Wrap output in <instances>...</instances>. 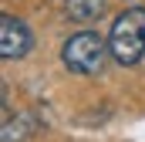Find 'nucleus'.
I'll return each instance as SVG.
<instances>
[{"mask_svg":"<svg viewBox=\"0 0 145 142\" xmlns=\"http://www.w3.org/2000/svg\"><path fill=\"white\" fill-rule=\"evenodd\" d=\"M108 51L115 58V64L121 68H132L138 64L145 54V7H125L115 24L108 31Z\"/></svg>","mask_w":145,"mask_h":142,"instance_id":"obj_1","label":"nucleus"},{"mask_svg":"<svg viewBox=\"0 0 145 142\" xmlns=\"http://www.w3.org/2000/svg\"><path fill=\"white\" fill-rule=\"evenodd\" d=\"M108 37H101L98 31H78L64 41L61 47V64L71 71V74H98L105 68V58H108Z\"/></svg>","mask_w":145,"mask_h":142,"instance_id":"obj_2","label":"nucleus"},{"mask_svg":"<svg viewBox=\"0 0 145 142\" xmlns=\"http://www.w3.org/2000/svg\"><path fill=\"white\" fill-rule=\"evenodd\" d=\"M31 47H34L31 27H27L20 17L3 14V17H0V54H3L7 61H17V58H27Z\"/></svg>","mask_w":145,"mask_h":142,"instance_id":"obj_3","label":"nucleus"},{"mask_svg":"<svg viewBox=\"0 0 145 142\" xmlns=\"http://www.w3.org/2000/svg\"><path fill=\"white\" fill-rule=\"evenodd\" d=\"M64 14L71 17L74 24H91V20H98L105 14V0H68Z\"/></svg>","mask_w":145,"mask_h":142,"instance_id":"obj_4","label":"nucleus"}]
</instances>
